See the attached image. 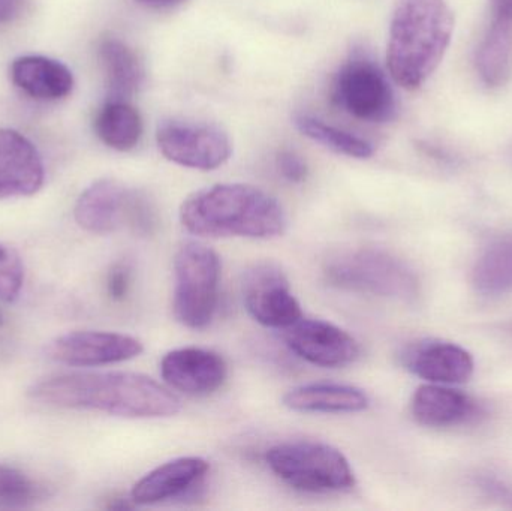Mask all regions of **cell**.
Masks as SVG:
<instances>
[{
    "label": "cell",
    "mask_w": 512,
    "mask_h": 511,
    "mask_svg": "<svg viewBox=\"0 0 512 511\" xmlns=\"http://www.w3.org/2000/svg\"><path fill=\"white\" fill-rule=\"evenodd\" d=\"M173 267L174 317L188 329H206L218 309L221 258L204 243L186 242L177 249Z\"/></svg>",
    "instance_id": "obj_6"
},
{
    "label": "cell",
    "mask_w": 512,
    "mask_h": 511,
    "mask_svg": "<svg viewBox=\"0 0 512 511\" xmlns=\"http://www.w3.org/2000/svg\"><path fill=\"white\" fill-rule=\"evenodd\" d=\"M411 413L420 425L429 428H450L471 422L478 414V405L471 396L444 384H424L412 396Z\"/></svg>",
    "instance_id": "obj_18"
},
{
    "label": "cell",
    "mask_w": 512,
    "mask_h": 511,
    "mask_svg": "<svg viewBox=\"0 0 512 511\" xmlns=\"http://www.w3.org/2000/svg\"><path fill=\"white\" fill-rule=\"evenodd\" d=\"M135 2L146 6V8L155 9V11H167V9H174L183 5L188 0H135Z\"/></svg>",
    "instance_id": "obj_30"
},
{
    "label": "cell",
    "mask_w": 512,
    "mask_h": 511,
    "mask_svg": "<svg viewBox=\"0 0 512 511\" xmlns=\"http://www.w3.org/2000/svg\"><path fill=\"white\" fill-rule=\"evenodd\" d=\"M406 368L433 384H462L474 374V359L465 348L450 342L427 341L403 353Z\"/></svg>",
    "instance_id": "obj_16"
},
{
    "label": "cell",
    "mask_w": 512,
    "mask_h": 511,
    "mask_svg": "<svg viewBox=\"0 0 512 511\" xmlns=\"http://www.w3.org/2000/svg\"><path fill=\"white\" fill-rule=\"evenodd\" d=\"M477 71L487 87L505 86L512 77V17L495 14L477 51Z\"/></svg>",
    "instance_id": "obj_21"
},
{
    "label": "cell",
    "mask_w": 512,
    "mask_h": 511,
    "mask_svg": "<svg viewBox=\"0 0 512 511\" xmlns=\"http://www.w3.org/2000/svg\"><path fill=\"white\" fill-rule=\"evenodd\" d=\"M210 471V464L200 456H186L159 465L141 477L131 491L134 506H155L177 500L201 485Z\"/></svg>",
    "instance_id": "obj_13"
},
{
    "label": "cell",
    "mask_w": 512,
    "mask_h": 511,
    "mask_svg": "<svg viewBox=\"0 0 512 511\" xmlns=\"http://www.w3.org/2000/svg\"><path fill=\"white\" fill-rule=\"evenodd\" d=\"M95 131L105 146L119 152H129L143 137V119L134 105L125 99H110L98 111Z\"/></svg>",
    "instance_id": "obj_22"
},
{
    "label": "cell",
    "mask_w": 512,
    "mask_h": 511,
    "mask_svg": "<svg viewBox=\"0 0 512 511\" xmlns=\"http://www.w3.org/2000/svg\"><path fill=\"white\" fill-rule=\"evenodd\" d=\"M156 143L168 161L192 170H216L233 153L230 135L224 129L189 120H162L156 129Z\"/></svg>",
    "instance_id": "obj_8"
},
{
    "label": "cell",
    "mask_w": 512,
    "mask_h": 511,
    "mask_svg": "<svg viewBox=\"0 0 512 511\" xmlns=\"http://www.w3.org/2000/svg\"><path fill=\"white\" fill-rule=\"evenodd\" d=\"M276 167L280 176L289 183H303L309 176L306 161L294 150H280L276 156Z\"/></svg>",
    "instance_id": "obj_27"
},
{
    "label": "cell",
    "mask_w": 512,
    "mask_h": 511,
    "mask_svg": "<svg viewBox=\"0 0 512 511\" xmlns=\"http://www.w3.org/2000/svg\"><path fill=\"white\" fill-rule=\"evenodd\" d=\"M295 126L301 134L306 135L310 140L339 155L349 156L355 159H367L375 153L373 144L352 132L330 125L318 117L310 114H297L294 117Z\"/></svg>",
    "instance_id": "obj_24"
},
{
    "label": "cell",
    "mask_w": 512,
    "mask_h": 511,
    "mask_svg": "<svg viewBox=\"0 0 512 511\" xmlns=\"http://www.w3.org/2000/svg\"><path fill=\"white\" fill-rule=\"evenodd\" d=\"M98 54L110 99L128 101L140 92L146 80V69L138 54L126 42L107 36L99 42Z\"/></svg>",
    "instance_id": "obj_20"
},
{
    "label": "cell",
    "mask_w": 512,
    "mask_h": 511,
    "mask_svg": "<svg viewBox=\"0 0 512 511\" xmlns=\"http://www.w3.org/2000/svg\"><path fill=\"white\" fill-rule=\"evenodd\" d=\"M44 177V164L32 141L14 129H0V200L36 194Z\"/></svg>",
    "instance_id": "obj_14"
},
{
    "label": "cell",
    "mask_w": 512,
    "mask_h": 511,
    "mask_svg": "<svg viewBox=\"0 0 512 511\" xmlns=\"http://www.w3.org/2000/svg\"><path fill=\"white\" fill-rule=\"evenodd\" d=\"M289 350L319 368H343L360 357V344L342 327L324 320L301 318L286 329Z\"/></svg>",
    "instance_id": "obj_11"
},
{
    "label": "cell",
    "mask_w": 512,
    "mask_h": 511,
    "mask_svg": "<svg viewBox=\"0 0 512 511\" xmlns=\"http://www.w3.org/2000/svg\"><path fill=\"white\" fill-rule=\"evenodd\" d=\"M11 80L18 89L38 101H59L74 89V75L68 66L44 56L15 59Z\"/></svg>",
    "instance_id": "obj_19"
},
{
    "label": "cell",
    "mask_w": 512,
    "mask_h": 511,
    "mask_svg": "<svg viewBox=\"0 0 512 511\" xmlns=\"http://www.w3.org/2000/svg\"><path fill=\"white\" fill-rule=\"evenodd\" d=\"M271 473L295 491L333 494L355 486V474L346 456L321 441H286L268 450Z\"/></svg>",
    "instance_id": "obj_4"
},
{
    "label": "cell",
    "mask_w": 512,
    "mask_h": 511,
    "mask_svg": "<svg viewBox=\"0 0 512 511\" xmlns=\"http://www.w3.org/2000/svg\"><path fill=\"white\" fill-rule=\"evenodd\" d=\"M24 285V264L11 246L0 243V299L12 303L20 296Z\"/></svg>",
    "instance_id": "obj_26"
},
{
    "label": "cell",
    "mask_w": 512,
    "mask_h": 511,
    "mask_svg": "<svg viewBox=\"0 0 512 511\" xmlns=\"http://www.w3.org/2000/svg\"><path fill=\"white\" fill-rule=\"evenodd\" d=\"M453 32L447 0H397L387 45L394 81L406 90L423 86L441 65Z\"/></svg>",
    "instance_id": "obj_3"
},
{
    "label": "cell",
    "mask_w": 512,
    "mask_h": 511,
    "mask_svg": "<svg viewBox=\"0 0 512 511\" xmlns=\"http://www.w3.org/2000/svg\"><path fill=\"white\" fill-rule=\"evenodd\" d=\"M324 275L334 287L385 299H417L420 281L414 270L391 252L357 248L339 252L325 263Z\"/></svg>",
    "instance_id": "obj_5"
},
{
    "label": "cell",
    "mask_w": 512,
    "mask_h": 511,
    "mask_svg": "<svg viewBox=\"0 0 512 511\" xmlns=\"http://www.w3.org/2000/svg\"><path fill=\"white\" fill-rule=\"evenodd\" d=\"M33 401L69 410L98 411L125 419H165L182 404L171 389L137 372H77L39 381Z\"/></svg>",
    "instance_id": "obj_1"
},
{
    "label": "cell",
    "mask_w": 512,
    "mask_h": 511,
    "mask_svg": "<svg viewBox=\"0 0 512 511\" xmlns=\"http://www.w3.org/2000/svg\"><path fill=\"white\" fill-rule=\"evenodd\" d=\"M282 402L288 410L304 414H355L370 405L360 387L340 383L303 384L288 390Z\"/></svg>",
    "instance_id": "obj_17"
},
{
    "label": "cell",
    "mask_w": 512,
    "mask_h": 511,
    "mask_svg": "<svg viewBox=\"0 0 512 511\" xmlns=\"http://www.w3.org/2000/svg\"><path fill=\"white\" fill-rule=\"evenodd\" d=\"M337 107L364 122H385L396 111L393 89L375 60L354 51L345 60L331 87Z\"/></svg>",
    "instance_id": "obj_7"
},
{
    "label": "cell",
    "mask_w": 512,
    "mask_h": 511,
    "mask_svg": "<svg viewBox=\"0 0 512 511\" xmlns=\"http://www.w3.org/2000/svg\"><path fill=\"white\" fill-rule=\"evenodd\" d=\"M26 0H0V26L14 23L23 14Z\"/></svg>",
    "instance_id": "obj_29"
},
{
    "label": "cell",
    "mask_w": 512,
    "mask_h": 511,
    "mask_svg": "<svg viewBox=\"0 0 512 511\" xmlns=\"http://www.w3.org/2000/svg\"><path fill=\"white\" fill-rule=\"evenodd\" d=\"M243 305L256 323L286 330L303 318L288 276L277 264L261 261L249 267L242 281Z\"/></svg>",
    "instance_id": "obj_9"
},
{
    "label": "cell",
    "mask_w": 512,
    "mask_h": 511,
    "mask_svg": "<svg viewBox=\"0 0 512 511\" xmlns=\"http://www.w3.org/2000/svg\"><path fill=\"white\" fill-rule=\"evenodd\" d=\"M472 281L484 296H504L512 291V234L495 240L480 255Z\"/></svg>",
    "instance_id": "obj_23"
},
{
    "label": "cell",
    "mask_w": 512,
    "mask_h": 511,
    "mask_svg": "<svg viewBox=\"0 0 512 511\" xmlns=\"http://www.w3.org/2000/svg\"><path fill=\"white\" fill-rule=\"evenodd\" d=\"M180 222L198 237L274 239L288 227L276 198L245 183H221L189 195L180 206Z\"/></svg>",
    "instance_id": "obj_2"
},
{
    "label": "cell",
    "mask_w": 512,
    "mask_h": 511,
    "mask_svg": "<svg viewBox=\"0 0 512 511\" xmlns=\"http://www.w3.org/2000/svg\"><path fill=\"white\" fill-rule=\"evenodd\" d=\"M132 285V270L126 263L111 267L107 276V293L114 302H122L128 297Z\"/></svg>",
    "instance_id": "obj_28"
},
{
    "label": "cell",
    "mask_w": 512,
    "mask_h": 511,
    "mask_svg": "<svg viewBox=\"0 0 512 511\" xmlns=\"http://www.w3.org/2000/svg\"><path fill=\"white\" fill-rule=\"evenodd\" d=\"M161 377L168 389L188 396H209L218 392L228 377L221 354L198 347L177 348L161 360Z\"/></svg>",
    "instance_id": "obj_12"
},
{
    "label": "cell",
    "mask_w": 512,
    "mask_h": 511,
    "mask_svg": "<svg viewBox=\"0 0 512 511\" xmlns=\"http://www.w3.org/2000/svg\"><path fill=\"white\" fill-rule=\"evenodd\" d=\"M48 359L74 368H98L137 359L143 342L125 333L80 330L53 339L47 347Z\"/></svg>",
    "instance_id": "obj_10"
},
{
    "label": "cell",
    "mask_w": 512,
    "mask_h": 511,
    "mask_svg": "<svg viewBox=\"0 0 512 511\" xmlns=\"http://www.w3.org/2000/svg\"><path fill=\"white\" fill-rule=\"evenodd\" d=\"M493 9H495V14L512 17V0H493Z\"/></svg>",
    "instance_id": "obj_31"
},
{
    "label": "cell",
    "mask_w": 512,
    "mask_h": 511,
    "mask_svg": "<svg viewBox=\"0 0 512 511\" xmlns=\"http://www.w3.org/2000/svg\"><path fill=\"white\" fill-rule=\"evenodd\" d=\"M3 324H5V317H3L2 311H0V327H2Z\"/></svg>",
    "instance_id": "obj_32"
},
{
    "label": "cell",
    "mask_w": 512,
    "mask_h": 511,
    "mask_svg": "<svg viewBox=\"0 0 512 511\" xmlns=\"http://www.w3.org/2000/svg\"><path fill=\"white\" fill-rule=\"evenodd\" d=\"M39 497V488L18 468L0 465V504L24 506Z\"/></svg>",
    "instance_id": "obj_25"
},
{
    "label": "cell",
    "mask_w": 512,
    "mask_h": 511,
    "mask_svg": "<svg viewBox=\"0 0 512 511\" xmlns=\"http://www.w3.org/2000/svg\"><path fill=\"white\" fill-rule=\"evenodd\" d=\"M132 189L114 179L92 183L75 204L74 216L83 230L110 234L125 227Z\"/></svg>",
    "instance_id": "obj_15"
}]
</instances>
